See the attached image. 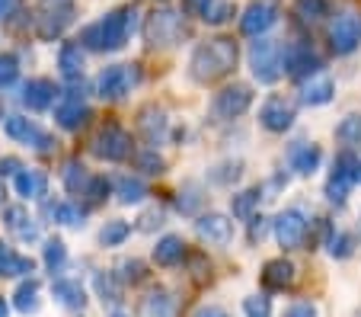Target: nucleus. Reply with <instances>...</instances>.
<instances>
[{
	"mask_svg": "<svg viewBox=\"0 0 361 317\" xmlns=\"http://www.w3.org/2000/svg\"><path fill=\"white\" fill-rule=\"evenodd\" d=\"M237 42L233 39H208L202 42L189 58V74L195 83H218L221 77H227L233 68H237Z\"/></svg>",
	"mask_w": 361,
	"mask_h": 317,
	"instance_id": "nucleus-1",
	"label": "nucleus"
},
{
	"mask_svg": "<svg viewBox=\"0 0 361 317\" xmlns=\"http://www.w3.org/2000/svg\"><path fill=\"white\" fill-rule=\"evenodd\" d=\"M131 32H135V10L118 7L112 13H106L102 20L90 23L80 32V45L90 52H118L125 49Z\"/></svg>",
	"mask_w": 361,
	"mask_h": 317,
	"instance_id": "nucleus-2",
	"label": "nucleus"
},
{
	"mask_svg": "<svg viewBox=\"0 0 361 317\" xmlns=\"http://www.w3.org/2000/svg\"><path fill=\"white\" fill-rule=\"evenodd\" d=\"M250 71L259 83H279L285 74V45L279 39H256L250 45Z\"/></svg>",
	"mask_w": 361,
	"mask_h": 317,
	"instance_id": "nucleus-3",
	"label": "nucleus"
},
{
	"mask_svg": "<svg viewBox=\"0 0 361 317\" xmlns=\"http://www.w3.org/2000/svg\"><path fill=\"white\" fill-rule=\"evenodd\" d=\"M183 35H185V23H183V13H176V10H154L144 20V42H147V49L176 45Z\"/></svg>",
	"mask_w": 361,
	"mask_h": 317,
	"instance_id": "nucleus-4",
	"label": "nucleus"
},
{
	"mask_svg": "<svg viewBox=\"0 0 361 317\" xmlns=\"http://www.w3.org/2000/svg\"><path fill=\"white\" fill-rule=\"evenodd\" d=\"M272 231H275V241L285 250H300L307 241L310 225H307V215L300 212V208H285V212L272 221Z\"/></svg>",
	"mask_w": 361,
	"mask_h": 317,
	"instance_id": "nucleus-5",
	"label": "nucleus"
},
{
	"mask_svg": "<svg viewBox=\"0 0 361 317\" xmlns=\"http://www.w3.org/2000/svg\"><path fill=\"white\" fill-rule=\"evenodd\" d=\"M131 135L118 125H106L93 138V154L99 160H109V164H118V160H128L131 157Z\"/></svg>",
	"mask_w": 361,
	"mask_h": 317,
	"instance_id": "nucleus-6",
	"label": "nucleus"
},
{
	"mask_svg": "<svg viewBox=\"0 0 361 317\" xmlns=\"http://www.w3.org/2000/svg\"><path fill=\"white\" fill-rule=\"evenodd\" d=\"M329 45H333L336 55H352L361 45V16L352 10L336 16L333 26H329Z\"/></svg>",
	"mask_w": 361,
	"mask_h": 317,
	"instance_id": "nucleus-7",
	"label": "nucleus"
},
{
	"mask_svg": "<svg viewBox=\"0 0 361 317\" xmlns=\"http://www.w3.org/2000/svg\"><path fill=\"white\" fill-rule=\"evenodd\" d=\"M74 20V0H42L39 13V35L42 39H58Z\"/></svg>",
	"mask_w": 361,
	"mask_h": 317,
	"instance_id": "nucleus-8",
	"label": "nucleus"
},
{
	"mask_svg": "<svg viewBox=\"0 0 361 317\" xmlns=\"http://www.w3.org/2000/svg\"><path fill=\"white\" fill-rule=\"evenodd\" d=\"M135 80H137V71L131 64H109V68H102L99 77H96V93L102 100H122Z\"/></svg>",
	"mask_w": 361,
	"mask_h": 317,
	"instance_id": "nucleus-9",
	"label": "nucleus"
},
{
	"mask_svg": "<svg viewBox=\"0 0 361 317\" xmlns=\"http://www.w3.org/2000/svg\"><path fill=\"white\" fill-rule=\"evenodd\" d=\"M355 167H358V160H355L352 151L345 148V154L336 157L333 173H329V179H326V199L329 202L342 205V202L348 199V193H352V186H355Z\"/></svg>",
	"mask_w": 361,
	"mask_h": 317,
	"instance_id": "nucleus-10",
	"label": "nucleus"
},
{
	"mask_svg": "<svg viewBox=\"0 0 361 317\" xmlns=\"http://www.w3.org/2000/svg\"><path fill=\"white\" fill-rule=\"evenodd\" d=\"M250 106H252V90L246 87V83H231V87H224L218 97H214L212 112L227 122V119H240Z\"/></svg>",
	"mask_w": 361,
	"mask_h": 317,
	"instance_id": "nucleus-11",
	"label": "nucleus"
},
{
	"mask_svg": "<svg viewBox=\"0 0 361 317\" xmlns=\"http://www.w3.org/2000/svg\"><path fill=\"white\" fill-rule=\"evenodd\" d=\"M87 119H90V109L83 103V93H77V80H74V87L55 103V122L64 131H80L87 125Z\"/></svg>",
	"mask_w": 361,
	"mask_h": 317,
	"instance_id": "nucleus-12",
	"label": "nucleus"
},
{
	"mask_svg": "<svg viewBox=\"0 0 361 317\" xmlns=\"http://www.w3.org/2000/svg\"><path fill=\"white\" fill-rule=\"evenodd\" d=\"M323 61L317 58V52H310V45L304 42H291L285 45V74L294 77V80H307V77L320 74Z\"/></svg>",
	"mask_w": 361,
	"mask_h": 317,
	"instance_id": "nucleus-13",
	"label": "nucleus"
},
{
	"mask_svg": "<svg viewBox=\"0 0 361 317\" xmlns=\"http://www.w3.org/2000/svg\"><path fill=\"white\" fill-rule=\"evenodd\" d=\"M275 23H279V7H275V4H266V0H259V4L246 7V13L240 16V32L259 39L262 32H269V29L275 26Z\"/></svg>",
	"mask_w": 361,
	"mask_h": 317,
	"instance_id": "nucleus-14",
	"label": "nucleus"
},
{
	"mask_svg": "<svg viewBox=\"0 0 361 317\" xmlns=\"http://www.w3.org/2000/svg\"><path fill=\"white\" fill-rule=\"evenodd\" d=\"M259 125L272 135H281L294 125V106L285 97H269L259 109Z\"/></svg>",
	"mask_w": 361,
	"mask_h": 317,
	"instance_id": "nucleus-15",
	"label": "nucleus"
},
{
	"mask_svg": "<svg viewBox=\"0 0 361 317\" xmlns=\"http://www.w3.org/2000/svg\"><path fill=\"white\" fill-rule=\"evenodd\" d=\"M4 131H7L13 141H20V145H32V148H39V151H48V148H51V138L42 135L39 125L26 116H10L7 122H4Z\"/></svg>",
	"mask_w": 361,
	"mask_h": 317,
	"instance_id": "nucleus-16",
	"label": "nucleus"
},
{
	"mask_svg": "<svg viewBox=\"0 0 361 317\" xmlns=\"http://www.w3.org/2000/svg\"><path fill=\"white\" fill-rule=\"evenodd\" d=\"M55 93H58V87L48 80V77H32V80L23 83L20 100L29 112H42V109H48V106L55 103Z\"/></svg>",
	"mask_w": 361,
	"mask_h": 317,
	"instance_id": "nucleus-17",
	"label": "nucleus"
},
{
	"mask_svg": "<svg viewBox=\"0 0 361 317\" xmlns=\"http://www.w3.org/2000/svg\"><path fill=\"white\" fill-rule=\"evenodd\" d=\"M195 231L202 241H212V244H231L233 237V221L221 212H208V215H198L195 221Z\"/></svg>",
	"mask_w": 361,
	"mask_h": 317,
	"instance_id": "nucleus-18",
	"label": "nucleus"
},
{
	"mask_svg": "<svg viewBox=\"0 0 361 317\" xmlns=\"http://www.w3.org/2000/svg\"><path fill=\"white\" fill-rule=\"evenodd\" d=\"M166 128H170V119H166L164 109H157V106H144V109L137 112V131L144 135L147 145H160V141L166 138Z\"/></svg>",
	"mask_w": 361,
	"mask_h": 317,
	"instance_id": "nucleus-19",
	"label": "nucleus"
},
{
	"mask_svg": "<svg viewBox=\"0 0 361 317\" xmlns=\"http://www.w3.org/2000/svg\"><path fill=\"white\" fill-rule=\"evenodd\" d=\"M320 160H323V151L317 145H307V141H294L291 154H288L291 170L300 173V177H310V173L320 170Z\"/></svg>",
	"mask_w": 361,
	"mask_h": 317,
	"instance_id": "nucleus-20",
	"label": "nucleus"
},
{
	"mask_svg": "<svg viewBox=\"0 0 361 317\" xmlns=\"http://www.w3.org/2000/svg\"><path fill=\"white\" fill-rule=\"evenodd\" d=\"M333 93H336V83L323 74H314V77H307V80H300V103L304 106H326L329 100H333Z\"/></svg>",
	"mask_w": 361,
	"mask_h": 317,
	"instance_id": "nucleus-21",
	"label": "nucleus"
},
{
	"mask_svg": "<svg viewBox=\"0 0 361 317\" xmlns=\"http://www.w3.org/2000/svg\"><path fill=\"white\" fill-rule=\"evenodd\" d=\"M45 193H48V177L42 170L29 167V170L16 173V196H20V199L32 202V199H42Z\"/></svg>",
	"mask_w": 361,
	"mask_h": 317,
	"instance_id": "nucleus-22",
	"label": "nucleus"
},
{
	"mask_svg": "<svg viewBox=\"0 0 361 317\" xmlns=\"http://www.w3.org/2000/svg\"><path fill=\"white\" fill-rule=\"evenodd\" d=\"M262 282H266V289H272V292L288 289V285L294 282V263L285 260V256L269 260L266 266H262Z\"/></svg>",
	"mask_w": 361,
	"mask_h": 317,
	"instance_id": "nucleus-23",
	"label": "nucleus"
},
{
	"mask_svg": "<svg viewBox=\"0 0 361 317\" xmlns=\"http://www.w3.org/2000/svg\"><path fill=\"white\" fill-rule=\"evenodd\" d=\"M137 317H176V298H173L170 292H164V289L150 292L147 298H141Z\"/></svg>",
	"mask_w": 361,
	"mask_h": 317,
	"instance_id": "nucleus-24",
	"label": "nucleus"
},
{
	"mask_svg": "<svg viewBox=\"0 0 361 317\" xmlns=\"http://www.w3.org/2000/svg\"><path fill=\"white\" fill-rule=\"evenodd\" d=\"M4 221H7V228L13 231L20 241H35V237H39V225L29 218V212H26L23 205L4 208Z\"/></svg>",
	"mask_w": 361,
	"mask_h": 317,
	"instance_id": "nucleus-25",
	"label": "nucleus"
},
{
	"mask_svg": "<svg viewBox=\"0 0 361 317\" xmlns=\"http://www.w3.org/2000/svg\"><path fill=\"white\" fill-rule=\"evenodd\" d=\"M51 295H55V301L68 311H80L83 304H87L83 285L74 282V279H55V282H51Z\"/></svg>",
	"mask_w": 361,
	"mask_h": 317,
	"instance_id": "nucleus-26",
	"label": "nucleus"
},
{
	"mask_svg": "<svg viewBox=\"0 0 361 317\" xmlns=\"http://www.w3.org/2000/svg\"><path fill=\"white\" fill-rule=\"evenodd\" d=\"M58 68H61L64 80H80L83 77V49L77 42H64L61 52H58Z\"/></svg>",
	"mask_w": 361,
	"mask_h": 317,
	"instance_id": "nucleus-27",
	"label": "nucleus"
},
{
	"mask_svg": "<svg viewBox=\"0 0 361 317\" xmlns=\"http://www.w3.org/2000/svg\"><path fill=\"white\" fill-rule=\"evenodd\" d=\"M185 256V244L179 234H166L157 241V247H154V263L157 266H176V263H183Z\"/></svg>",
	"mask_w": 361,
	"mask_h": 317,
	"instance_id": "nucleus-28",
	"label": "nucleus"
},
{
	"mask_svg": "<svg viewBox=\"0 0 361 317\" xmlns=\"http://www.w3.org/2000/svg\"><path fill=\"white\" fill-rule=\"evenodd\" d=\"M35 269V263L29 260V256H20L16 250H0V276L7 279H20V276H29Z\"/></svg>",
	"mask_w": 361,
	"mask_h": 317,
	"instance_id": "nucleus-29",
	"label": "nucleus"
},
{
	"mask_svg": "<svg viewBox=\"0 0 361 317\" xmlns=\"http://www.w3.org/2000/svg\"><path fill=\"white\" fill-rule=\"evenodd\" d=\"M61 179H64V189H68V193H74V196H83V193H87V186L93 183V179H90V173H87V167H83L80 160H68V164H64V170H61Z\"/></svg>",
	"mask_w": 361,
	"mask_h": 317,
	"instance_id": "nucleus-30",
	"label": "nucleus"
},
{
	"mask_svg": "<svg viewBox=\"0 0 361 317\" xmlns=\"http://www.w3.org/2000/svg\"><path fill=\"white\" fill-rule=\"evenodd\" d=\"M233 13H237V7L231 0H204V7L198 10V20L208 23V26H224Z\"/></svg>",
	"mask_w": 361,
	"mask_h": 317,
	"instance_id": "nucleus-31",
	"label": "nucleus"
},
{
	"mask_svg": "<svg viewBox=\"0 0 361 317\" xmlns=\"http://www.w3.org/2000/svg\"><path fill=\"white\" fill-rule=\"evenodd\" d=\"M116 196L122 205H137V202L147 199V186H144V179H137V177H118Z\"/></svg>",
	"mask_w": 361,
	"mask_h": 317,
	"instance_id": "nucleus-32",
	"label": "nucleus"
},
{
	"mask_svg": "<svg viewBox=\"0 0 361 317\" xmlns=\"http://www.w3.org/2000/svg\"><path fill=\"white\" fill-rule=\"evenodd\" d=\"M13 308L20 311V314H35V311L42 308V301H39V282H35V279H26V282L16 289Z\"/></svg>",
	"mask_w": 361,
	"mask_h": 317,
	"instance_id": "nucleus-33",
	"label": "nucleus"
},
{
	"mask_svg": "<svg viewBox=\"0 0 361 317\" xmlns=\"http://www.w3.org/2000/svg\"><path fill=\"white\" fill-rule=\"evenodd\" d=\"M259 199H262V189H243V193H237V196L231 199V212H233V218L250 221V218H252V212H256V205H259Z\"/></svg>",
	"mask_w": 361,
	"mask_h": 317,
	"instance_id": "nucleus-34",
	"label": "nucleus"
},
{
	"mask_svg": "<svg viewBox=\"0 0 361 317\" xmlns=\"http://www.w3.org/2000/svg\"><path fill=\"white\" fill-rule=\"evenodd\" d=\"M48 215L64 228H80L83 225V208L74 202H55V205H48Z\"/></svg>",
	"mask_w": 361,
	"mask_h": 317,
	"instance_id": "nucleus-35",
	"label": "nucleus"
},
{
	"mask_svg": "<svg viewBox=\"0 0 361 317\" xmlns=\"http://www.w3.org/2000/svg\"><path fill=\"white\" fill-rule=\"evenodd\" d=\"M336 138H339L348 151H352V148H361V116L358 112L345 116L339 125H336Z\"/></svg>",
	"mask_w": 361,
	"mask_h": 317,
	"instance_id": "nucleus-36",
	"label": "nucleus"
},
{
	"mask_svg": "<svg viewBox=\"0 0 361 317\" xmlns=\"http://www.w3.org/2000/svg\"><path fill=\"white\" fill-rule=\"evenodd\" d=\"M128 234H131L128 221H122V218L106 221V225H102V231H99V244H102V247H122V244L128 241Z\"/></svg>",
	"mask_w": 361,
	"mask_h": 317,
	"instance_id": "nucleus-37",
	"label": "nucleus"
},
{
	"mask_svg": "<svg viewBox=\"0 0 361 317\" xmlns=\"http://www.w3.org/2000/svg\"><path fill=\"white\" fill-rule=\"evenodd\" d=\"M118 282H122V279H118V276H112V273H96V276H93L96 295L102 298V304H106V301H109V304H116L118 298H122V289H118Z\"/></svg>",
	"mask_w": 361,
	"mask_h": 317,
	"instance_id": "nucleus-38",
	"label": "nucleus"
},
{
	"mask_svg": "<svg viewBox=\"0 0 361 317\" xmlns=\"http://www.w3.org/2000/svg\"><path fill=\"white\" fill-rule=\"evenodd\" d=\"M42 260H45V266L51 269V273H58V269L68 263V244L58 241V237L45 241V247H42Z\"/></svg>",
	"mask_w": 361,
	"mask_h": 317,
	"instance_id": "nucleus-39",
	"label": "nucleus"
},
{
	"mask_svg": "<svg viewBox=\"0 0 361 317\" xmlns=\"http://www.w3.org/2000/svg\"><path fill=\"white\" fill-rule=\"evenodd\" d=\"M202 189L195 186V183H185L183 189H179V199H176V208L183 215H195L198 208H202Z\"/></svg>",
	"mask_w": 361,
	"mask_h": 317,
	"instance_id": "nucleus-40",
	"label": "nucleus"
},
{
	"mask_svg": "<svg viewBox=\"0 0 361 317\" xmlns=\"http://www.w3.org/2000/svg\"><path fill=\"white\" fill-rule=\"evenodd\" d=\"M326 247H329V256L345 260V256H352V250H355V237L345 234V231H336V234H329Z\"/></svg>",
	"mask_w": 361,
	"mask_h": 317,
	"instance_id": "nucleus-41",
	"label": "nucleus"
},
{
	"mask_svg": "<svg viewBox=\"0 0 361 317\" xmlns=\"http://www.w3.org/2000/svg\"><path fill=\"white\" fill-rule=\"evenodd\" d=\"M294 10H298L300 20L314 23V20H323V16H326L329 4H326V0H298V4H294Z\"/></svg>",
	"mask_w": 361,
	"mask_h": 317,
	"instance_id": "nucleus-42",
	"label": "nucleus"
},
{
	"mask_svg": "<svg viewBox=\"0 0 361 317\" xmlns=\"http://www.w3.org/2000/svg\"><path fill=\"white\" fill-rule=\"evenodd\" d=\"M135 160H137V167H141L144 173H150V177H157V173L166 170V160L157 154V148H147V151H141Z\"/></svg>",
	"mask_w": 361,
	"mask_h": 317,
	"instance_id": "nucleus-43",
	"label": "nucleus"
},
{
	"mask_svg": "<svg viewBox=\"0 0 361 317\" xmlns=\"http://www.w3.org/2000/svg\"><path fill=\"white\" fill-rule=\"evenodd\" d=\"M243 311H246V317H272V298L250 295L243 301Z\"/></svg>",
	"mask_w": 361,
	"mask_h": 317,
	"instance_id": "nucleus-44",
	"label": "nucleus"
},
{
	"mask_svg": "<svg viewBox=\"0 0 361 317\" xmlns=\"http://www.w3.org/2000/svg\"><path fill=\"white\" fill-rule=\"evenodd\" d=\"M20 74V61L13 55H0V87H10Z\"/></svg>",
	"mask_w": 361,
	"mask_h": 317,
	"instance_id": "nucleus-45",
	"label": "nucleus"
},
{
	"mask_svg": "<svg viewBox=\"0 0 361 317\" xmlns=\"http://www.w3.org/2000/svg\"><path fill=\"white\" fill-rule=\"evenodd\" d=\"M118 269H122V273H118V279H122V282H141L144 279V266H141V260H122L118 263Z\"/></svg>",
	"mask_w": 361,
	"mask_h": 317,
	"instance_id": "nucleus-46",
	"label": "nucleus"
},
{
	"mask_svg": "<svg viewBox=\"0 0 361 317\" xmlns=\"http://www.w3.org/2000/svg\"><path fill=\"white\" fill-rule=\"evenodd\" d=\"M237 179H240V164H224L212 173V183H218V186H231Z\"/></svg>",
	"mask_w": 361,
	"mask_h": 317,
	"instance_id": "nucleus-47",
	"label": "nucleus"
},
{
	"mask_svg": "<svg viewBox=\"0 0 361 317\" xmlns=\"http://www.w3.org/2000/svg\"><path fill=\"white\" fill-rule=\"evenodd\" d=\"M164 218H166V212L157 205V208H150V212L141 215V225H137V228L141 231H157V228H164Z\"/></svg>",
	"mask_w": 361,
	"mask_h": 317,
	"instance_id": "nucleus-48",
	"label": "nucleus"
},
{
	"mask_svg": "<svg viewBox=\"0 0 361 317\" xmlns=\"http://www.w3.org/2000/svg\"><path fill=\"white\" fill-rule=\"evenodd\" d=\"M281 317H317V304H310V301H298V304H291V308H288Z\"/></svg>",
	"mask_w": 361,
	"mask_h": 317,
	"instance_id": "nucleus-49",
	"label": "nucleus"
},
{
	"mask_svg": "<svg viewBox=\"0 0 361 317\" xmlns=\"http://www.w3.org/2000/svg\"><path fill=\"white\" fill-rule=\"evenodd\" d=\"M106 193H109V183H106V179H93L83 196H90L93 202H102V199H106Z\"/></svg>",
	"mask_w": 361,
	"mask_h": 317,
	"instance_id": "nucleus-50",
	"label": "nucleus"
},
{
	"mask_svg": "<svg viewBox=\"0 0 361 317\" xmlns=\"http://www.w3.org/2000/svg\"><path fill=\"white\" fill-rule=\"evenodd\" d=\"M262 234H266V218H250V241H262Z\"/></svg>",
	"mask_w": 361,
	"mask_h": 317,
	"instance_id": "nucleus-51",
	"label": "nucleus"
},
{
	"mask_svg": "<svg viewBox=\"0 0 361 317\" xmlns=\"http://www.w3.org/2000/svg\"><path fill=\"white\" fill-rule=\"evenodd\" d=\"M23 170V164L16 157H4L0 160V177H13V173H20Z\"/></svg>",
	"mask_w": 361,
	"mask_h": 317,
	"instance_id": "nucleus-52",
	"label": "nucleus"
},
{
	"mask_svg": "<svg viewBox=\"0 0 361 317\" xmlns=\"http://www.w3.org/2000/svg\"><path fill=\"white\" fill-rule=\"evenodd\" d=\"M16 7H20V0H0V20H7Z\"/></svg>",
	"mask_w": 361,
	"mask_h": 317,
	"instance_id": "nucleus-53",
	"label": "nucleus"
},
{
	"mask_svg": "<svg viewBox=\"0 0 361 317\" xmlns=\"http://www.w3.org/2000/svg\"><path fill=\"white\" fill-rule=\"evenodd\" d=\"M195 317H227V314H224V311H221V308H202Z\"/></svg>",
	"mask_w": 361,
	"mask_h": 317,
	"instance_id": "nucleus-54",
	"label": "nucleus"
},
{
	"mask_svg": "<svg viewBox=\"0 0 361 317\" xmlns=\"http://www.w3.org/2000/svg\"><path fill=\"white\" fill-rule=\"evenodd\" d=\"M204 7V0H185V10H189V13H195L198 16V10Z\"/></svg>",
	"mask_w": 361,
	"mask_h": 317,
	"instance_id": "nucleus-55",
	"label": "nucleus"
},
{
	"mask_svg": "<svg viewBox=\"0 0 361 317\" xmlns=\"http://www.w3.org/2000/svg\"><path fill=\"white\" fill-rule=\"evenodd\" d=\"M7 311H10V308H7V301L0 298V317H7Z\"/></svg>",
	"mask_w": 361,
	"mask_h": 317,
	"instance_id": "nucleus-56",
	"label": "nucleus"
},
{
	"mask_svg": "<svg viewBox=\"0 0 361 317\" xmlns=\"http://www.w3.org/2000/svg\"><path fill=\"white\" fill-rule=\"evenodd\" d=\"M355 183H361V160H358V167H355Z\"/></svg>",
	"mask_w": 361,
	"mask_h": 317,
	"instance_id": "nucleus-57",
	"label": "nucleus"
},
{
	"mask_svg": "<svg viewBox=\"0 0 361 317\" xmlns=\"http://www.w3.org/2000/svg\"><path fill=\"white\" fill-rule=\"evenodd\" d=\"M109 317H128V314H122V311H116V314H109Z\"/></svg>",
	"mask_w": 361,
	"mask_h": 317,
	"instance_id": "nucleus-58",
	"label": "nucleus"
},
{
	"mask_svg": "<svg viewBox=\"0 0 361 317\" xmlns=\"http://www.w3.org/2000/svg\"><path fill=\"white\" fill-rule=\"evenodd\" d=\"M0 119H4V100H0Z\"/></svg>",
	"mask_w": 361,
	"mask_h": 317,
	"instance_id": "nucleus-59",
	"label": "nucleus"
},
{
	"mask_svg": "<svg viewBox=\"0 0 361 317\" xmlns=\"http://www.w3.org/2000/svg\"><path fill=\"white\" fill-rule=\"evenodd\" d=\"M0 250H4V244H0Z\"/></svg>",
	"mask_w": 361,
	"mask_h": 317,
	"instance_id": "nucleus-60",
	"label": "nucleus"
}]
</instances>
